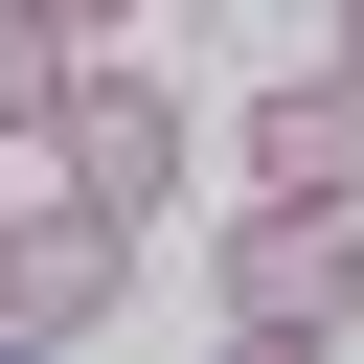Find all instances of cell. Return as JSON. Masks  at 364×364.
I'll list each match as a JSON object with an SVG mask.
<instances>
[{"mask_svg":"<svg viewBox=\"0 0 364 364\" xmlns=\"http://www.w3.org/2000/svg\"><path fill=\"white\" fill-rule=\"evenodd\" d=\"M205 296H228V341H341L364 318V205H228V250H205Z\"/></svg>","mask_w":364,"mask_h":364,"instance_id":"1","label":"cell"},{"mask_svg":"<svg viewBox=\"0 0 364 364\" xmlns=\"http://www.w3.org/2000/svg\"><path fill=\"white\" fill-rule=\"evenodd\" d=\"M114 296H136V205L23 182V205H0V341H91Z\"/></svg>","mask_w":364,"mask_h":364,"instance_id":"2","label":"cell"},{"mask_svg":"<svg viewBox=\"0 0 364 364\" xmlns=\"http://www.w3.org/2000/svg\"><path fill=\"white\" fill-rule=\"evenodd\" d=\"M46 159H68L91 205H136V228H159V182H182L205 136H182V91H159L136 46H68V114H46Z\"/></svg>","mask_w":364,"mask_h":364,"instance_id":"3","label":"cell"},{"mask_svg":"<svg viewBox=\"0 0 364 364\" xmlns=\"http://www.w3.org/2000/svg\"><path fill=\"white\" fill-rule=\"evenodd\" d=\"M273 205H364V68H296V91H250V136H228Z\"/></svg>","mask_w":364,"mask_h":364,"instance_id":"4","label":"cell"},{"mask_svg":"<svg viewBox=\"0 0 364 364\" xmlns=\"http://www.w3.org/2000/svg\"><path fill=\"white\" fill-rule=\"evenodd\" d=\"M46 114H68V23H46V0H0V136H46Z\"/></svg>","mask_w":364,"mask_h":364,"instance_id":"5","label":"cell"},{"mask_svg":"<svg viewBox=\"0 0 364 364\" xmlns=\"http://www.w3.org/2000/svg\"><path fill=\"white\" fill-rule=\"evenodd\" d=\"M46 23H68V46H136V0H46Z\"/></svg>","mask_w":364,"mask_h":364,"instance_id":"6","label":"cell"},{"mask_svg":"<svg viewBox=\"0 0 364 364\" xmlns=\"http://www.w3.org/2000/svg\"><path fill=\"white\" fill-rule=\"evenodd\" d=\"M341 68H364V0H341Z\"/></svg>","mask_w":364,"mask_h":364,"instance_id":"7","label":"cell"}]
</instances>
